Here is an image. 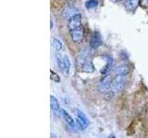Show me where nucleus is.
I'll list each match as a JSON object with an SVG mask.
<instances>
[{"instance_id":"obj_1","label":"nucleus","mask_w":148,"mask_h":138,"mask_svg":"<svg viewBox=\"0 0 148 138\" xmlns=\"http://www.w3.org/2000/svg\"><path fill=\"white\" fill-rule=\"evenodd\" d=\"M125 87V76L122 75L116 76L112 80V90L114 92H121Z\"/></svg>"},{"instance_id":"obj_2","label":"nucleus","mask_w":148,"mask_h":138,"mask_svg":"<svg viewBox=\"0 0 148 138\" xmlns=\"http://www.w3.org/2000/svg\"><path fill=\"white\" fill-rule=\"evenodd\" d=\"M98 89L100 92H103V93H106V92L112 90V82L110 81L108 76H106V75L98 84Z\"/></svg>"},{"instance_id":"obj_3","label":"nucleus","mask_w":148,"mask_h":138,"mask_svg":"<svg viewBox=\"0 0 148 138\" xmlns=\"http://www.w3.org/2000/svg\"><path fill=\"white\" fill-rule=\"evenodd\" d=\"M71 37L74 43H82L84 38V31H83L82 28H78V29L71 30Z\"/></svg>"},{"instance_id":"obj_4","label":"nucleus","mask_w":148,"mask_h":138,"mask_svg":"<svg viewBox=\"0 0 148 138\" xmlns=\"http://www.w3.org/2000/svg\"><path fill=\"white\" fill-rule=\"evenodd\" d=\"M81 23H82V15L79 13L69 20V24H68L69 30H72L78 29V28L81 27Z\"/></svg>"},{"instance_id":"obj_5","label":"nucleus","mask_w":148,"mask_h":138,"mask_svg":"<svg viewBox=\"0 0 148 138\" xmlns=\"http://www.w3.org/2000/svg\"><path fill=\"white\" fill-rule=\"evenodd\" d=\"M101 44H102V37L98 31H95L90 40V47L92 49H96Z\"/></svg>"},{"instance_id":"obj_6","label":"nucleus","mask_w":148,"mask_h":138,"mask_svg":"<svg viewBox=\"0 0 148 138\" xmlns=\"http://www.w3.org/2000/svg\"><path fill=\"white\" fill-rule=\"evenodd\" d=\"M79 68H81V70L82 72H86V73H92L95 71V66L92 64L91 60H88L87 58L84 60L83 62H82L80 64H78Z\"/></svg>"},{"instance_id":"obj_7","label":"nucleus","mask_w":148,"mask_h":138,"mask_svg":"<svg viewBox=\"0 0 148 138\" xmlns=\"http://www.w3.org/2000/svg\"><path fill=\"white\" fill-rule=\"evenodd\" d=\"M77 14H79L78 9L73 7H68L65 8L62 12L63 18H65V20H69V18H72L73 16L77 15Z\"/></svg>"},{"instance_id":"obj_8","label":"nucleus","mask_w":148,"mask_h":138,"mask_svg":"<svg viewBox=\"0 0 148 138\" xmlns=\"http://www.w3.org/2000/svg\"><path fill=\"white\" fill-rule=\"evenodd\" d=\"M60 112H61V115L63 116V118L65 119V121L67 122V123L69 124V125L75 129V127H77L76 126V122H74V120L72 119V117L71 116V115H69L65 110H61Z\"/></svg>"},{"instance_id":"obj_9","label":"nucleus","mask_w":148,"mask_h":138,"mask_svg":"<svg viewBox=\"0 0 148 138\" xmlns=\"http://www.w3.org/2000/svg\"><path fill=\"white\" fill-rule=\"evenodd\" d=\"M112 64H113V60H112V58H111L110 56H108V57H106V66L101 70V74H102V75L106 76V74H108L110 71L111 67H112Z\"/></svg>"},{"instance_id":"obj_10","label":"nucleus","mask_w":148,"mask_h":138,"mask_svg":"<svg viewBox=\"0 0 148 138\" xmlns=\"http://www.w3.org/2000/svg\"><path fill=\"white\" fill-rule=\"evenodd\" d=\"M129 73H130V68L126 64H121V66H118L117 69H116V74H118V75H122L124 76H126L127 75H129Z\"/></svg>"},{"instance_id":"obj_11","label":"nucleus","mask_w":148,"mask_h":138,"mask_svg":"<svg viewBox=\"0 0 148 138\" xmlns=\"http://www.w3.org/2000/svg\"><path fill=\"white\" fill-rule=\"evenodd\" d=\"M140 3V0H125V5L129 10H134Z\"/></svg>"},{"instance_id":"obj_12","label":"nucleus","mask_w":148,"mask_h":138,"mask_svg":"<svg viewBox=\"0 0 148 138\" xmlns=\"http://www.w3.org/2000/svg\"><path fill=\"white\" fill-rule=\"evenodd\" d=\"M50 106H51V109L53 110H59V103L58 99L55 98L54 96H51L50 97Z\"/></svg>"},{"instance_id":"obj_13","label":"nucleus","mask_w":148,"mask_h":138,"mask_svg":"<svg viewBox=\"0 0 148 138\" xmlns=\"http://www.w3.org/2000/svg\"><path fill=\"white\" fill-rule=\"evenodd\" d=\"M56 59H57V63H58V66H59L60 70L62 72H65V62H64V57L62 58L61 55L57 54L56 55Z\"/></svg>"},{"instance_id":"obj_14","label":"nucleus","mask_w":148,"mask_h":138,"mask_svg":"<svg viewBox=\"0 0 148 138\" xmlns=\"http://www.w3.org/2000/svg\"><path fill=\"white\" fill-rule=\"evenodd\" d=\"M75 122H76V126L78 127L79 130H84V129H85V128L87 127V125H88V124H87L86 122H84L82 119H80L79 117L76 118Z\"/></svg>"},{"instance_id":"obj_15","label":"nucleus","mask_w":148,"mask_h":138,"mask_svg":"<svg viewBox=\"0 0 148 138\" xmlns=\"http://www.w3.org/2000/svg\"><path fill=\"white\" fill-rule=\"evenodd\" d=\"M98 6V0H88L85 2V7L87 9L95 8Z\"/></svg>"},{"instance_id":"obj_16","label":"nucleus","mask_w":148,"mask_h":138,"mask_svg":"<svg viewBox=\"0 0 148 138\" xmlns=\"http://www.w3.org/2000/svg\"><path fill=\"white\" fill-rule=\"evenodd\" d=\"M52 44H53V47H54V49L56 51H60V50H62V48H63L62 43L59 40H58L57 38H53Z\"/></svg>"},{"instance_id":"obj_17","label":"nucleus","mask_w":148,"mask_h":138,"mask_svg":"<svg viewBox=\"0 0 148 138\" xmlns=\"http://www.w3.org/2000/svg\"><path fill=\"white\" fill-rule=\"evenodd\" d=\"M64 62H65V73L69 74V69H71V61H69V56L64 55Z\"/></svg>"},{"instance_id":"obj_18","label":"nucleus","mask_w":148,"mask_h":138,"mask_svg":"<svg viewBox=\"0 0 148 138\" xmlns=\"http://www.w3.org/2000/svg\"><path fill=\"white\" fill-rule=\"evenodd\" d=\"M76 110V114H77V117H79L80 119H82L83 122H86L87 124H89V121H88V119H87V117L85 116L84 114H83L80 110H78V109H76L75 110Z\"/></svg>"},{"instance_id":"obj_19","label":"nucleus","mask_w":148,"mask_h":138,"mask_svg":"<svg viewBox=\"0 0 148 138\" xmlns=\"http://www.w3.org/2000/svg\"><path fill=\"white\" fill-rule=\"evenodd\" d=\"M50 78H51V80L54 81V82H57V83L60 82L59 76L58 75V74H56L54 71H52V70L50 71Z\"/></svg>"},{"instance_id":"obj_20","label":"nucleus","mask_w":148,"mask_h":138,"mask_svg":"<svg viewBox=\"0 0 148 138\" xmlns=\"http://www.w3.org/2000/svg\"><path fill=\"white\" fill-rule=\"evenodd\" d=\"M139 5L142 7H148V0H140V3H139Z\"/></svg>"},{"instance_id":"obj_21","label":"nucleus","mask_w":148,"mask_h":138,"mask_svg":"<svg viewBox=\"0 0 148 138\" xmlns=\"http://www.w3.org/2000/svg\"><path fill=\"white\" fill-rule=\"evenodd\" d=\"M120 57H121L123 60L128 59V54H127V53L125 52V51H121V53H120Z\"/></svg>"},{"instance_id":"obj_22","label":"nucleus","mask_w":148,"mask_h":138,"mask_svg":"<svg viewBox=\"0 0 148 138\" xmlns=\"http://www.w3.org/2000/svg\"><path fill=\"white\" fill-rule=\"evenodd\" d=\"M53 28V22H52V20H51V29Z\"/></svg>"},{"instance_id":"obj_23","label":"nucleus","mask_w":148,"mask_h":138,"mask_svg":"<svg viewBox=\"0 0 148 138\" xmlns=\"http://www.w3.org/2000/svg\"><path fill=\"white\" fill-rule=\"evenodd\" d=\"M113 1H116V2H117V1H120V0H113Z\"/></svg>"}]
</instances>
